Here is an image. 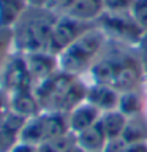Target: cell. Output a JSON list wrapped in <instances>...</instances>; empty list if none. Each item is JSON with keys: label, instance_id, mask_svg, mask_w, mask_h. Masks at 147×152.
Wrapping results in <instances>:
<instances>
[{"label": "cell", "instance_id": "52a82bcc", "mask_svg": "<svg viewBox=\"0 0 147 152\" xmlns=\"http://www.w3.org/2000/svg\"><path fill=\"white\" fill-rule=\"evenodd\" d=\"M142 76H144V71L141 66V60L131 54H123L112 87L117 89L120 94L139 89V86L142 84Z\"/></svg>", "mask_w": 147, "mask_h": 152}, {"label": "cell", "instance_id": "2e32d148", "mask_svg": "<svg viewBox=\"0 0 147 152\" xmlns=\"http://www.w3.org/2000/svg\"><path fill=\"white\" fill-rule=\"evenodd\" d=\"M21 141L28 142L33 146H40L46 141V130H44V119L43 111L33 117H28L21 130Z\"/></svg>", "mask_w": 147, "mask_h": 152}, {"label": "cell", "instance_id": "7c38bea8", "mask_svg": "<svg viewBox=\"0 0 147 152\" xmlns=\"http://www.w3.org/2000/svg\"><path fill=\"white\" fill-rule=\"evenodd\" d=\"M101 117V111L98 108H95L92 103L82 102L73 108L68 113V124H70V132L78 135V133L84 132L85 128L92 127L93 124H97Z\"/></svg>", "mask_w": 147, "mask_h": 152}, {"label": "cell", "instance_id": "603a6c76", "mask_svg": "<svg viewBox=\"0 0 147 152\" xmlns=\"http://www.w3.org/2000/svg\"><path fill=\"white\" fill-rule=\"evenodd\" d=\"M135 0H103L104 11H130Z\"/></svg>", "mask_w": 147, "mask_h": 152}, {"label": "cell", "instance_id": "ac0fdd59", "mask_svg": "<svg viewBox=\"0 0 147 152\" xmlns=\"http://www.w3.org/2000/svg\"><path fill=\"white\" fill-rule=\"evenodd\" d=\"M117 109L127 117H135L144 114V97L139 94V90H128V92H122L120 98H119Z\"/></svg>", "mask_w": 147, "mask_h": 152}, {"label": "cell", "instance_id": "9c48e42d", "mask_svg": "<svg viewBox=\"0 0 147 152\" xmlns=\"http://www.w3.org/2000/svg\"><path fill=\"white\" fill-rule=\"evenodd\" d=\"M120 92L114 89L109 84H100L92 83L87 86V95H85V102L92 103L95 108H98L101 113L117 109Z\"/></svg>", "mask_w": 147, "mask_h": 152}, {"label": "cell", "instance_id": "9a60e30c", "mask_svg": "<svg viewBox=\"0 0 147 152\" xmlns=\"http://www.w3.org/2000/svg\"><path fill=\"white\" fill-rule=\"evenodd\" d=\"M104 11L103 2L100 0H74L65 14H70L79 21L97 22V19Z\"/></svg>", "mask_w": 147, "mask_h": 152}, {"label": "cell", "instance_id": "7a4b0ae2", "mask_svg": "<svg viewBox=\"0 0 147 152\" xmlns=\"http://www.w3.org/2000/svg\"><path fill=\"white\" fill-rule=\"evenodd\" d=\"M57 18L59 14L47 8L27 7V10L11 27L14 51L21 54L47 51Z\"/></svg>", "mask_w": 147, "mask_h": 152}, {"label": "cell", "instance_id": "7402d4cb", "mask_svg": "<svg viewBox=\"0 0 147 152\" xmlns=\"http://www.w3.org/2000/svg\"><path fill=\"white\" fill-rule=\"evenodd\" d=\"M130 13L141 30L147 32V0H135Z\"/></svg>", "mask_w": 147, "mask_h": 152}, {"label": "cell", "instance_id": "277c9868", "mask_svg": "<svg viewBox=\"0 0 147 152\" xmlns=\"http://www.w3.org/2000/svg\"><path fill=\"white\" fill-rule=\"evenodd\" d=\"M95 24L101 27L109 38L136 46L139 45L144 33L130 11H103Z\"/></svg>", "mask_w": 147, "mask_h": 152}, {"label": "cell", "instance_id": "ffe728a7", "mask_svg": "<svg viewBox=\"0 0 147 152\" xmlns=\"http://www.w3.org/2000/svg\"><path fill=\"white\" fill-rule=\"evenodd\" d=\"M122 140L127 144L147 141V119H146V116L141 114V116L128 117V122H127L125 130H123Z\"/></svg>", "mask_w": 147, "mask_h": 152}, {"label": "cell", "instance_id": "6da1fadb", "mask_svg": "<svg viewBox=\"0 0 147 152\" xmlns=\"http://www.w3.org/2000/svg\"><path fill=\"white\" fill-rule=\"evenodd\" d=\"M33 90L43 111L70 113L73 108L85 102L87 84L81 79V76L59 70L47 79L38 83Z\"/></svg>", "mask_w": 147, "mask_h": 152}, {"label": "cell", "instance_id": "e0dca14e", "mask_svg": "<svg viewBox=\"0 0 147 152\" xmlns=\"http://www.w3.org/2000/svg\"><path fill=\"white\" fill-rule=\"evenodd\" d=\"M127 122H128V117L125 114H122L119 109L104 111V113H101V117H100V124H101L108 140L122 138L123 130L127 127Z\"/></svg>", "mask_w": 147, "mask_h": 152}, {"label": "cell", "instance_id": "83f0119b", "mask_svg": "<svg viewBox=\"0 0 147 152\" xmlns=\"http://www.w3.org/2000/svg\"><path fill=\"white\" fill-rule=\"evenodd\" d=\"M28 7H35V8H47L49 0H27Z\"/></svg>", "mask_w": 147, "mask_h": 152}, {"label": "cell", "instance_id": "f1b7e54d", "mask_svg": "<svg viewBox=\"0 0 147 152\" xmlns=\"http://www.w3.org/2000/svg\"><path fill=\"white\" fill-rule=\"evenodd\" d=\"M138 48L141 49V52H147V32L142 33V38L139 41V45H138Z\"/></svg>", "mask_w": 147, "mask_h": 152}, {"label": "cell", "instance_id": "ba28073f", "mask_svg": "<svg viewBox=\"0 0 147 152\" xmlns=\"http://www.w3.org/2000/svg\"><path fill=\"white\" fill-rule=\"evenodd\" d=\"M24 56H25L28 71H30V76L35 86L60 70L57 56L49 51H38V52H30V54H24Z\"/></svg>", "mask_w": 147, "mask_h": 152}, {"label": "cell", "instance_id": "8fae6325", "mask_svg": "<svg viewBox=\"0 0 147 152\" xmlns=\"http://www.w3.org/2000/svg\"><path fill=\"white\" fill-rule=\"evenodd\" d=\"M122 56H123V52H112V54H106V56L100 57L92 65V68L89 70L92 83L112 86L114 78L117 75V70L120 66Z\"/></svg>", "mask_w": 147, "mask_h": 152}, {"label": "cell", "instance_id": "5bb4252c", "mask_svg": "<svg viewBox=\"0 0 147 152\" xmlns=\"http://www.w3.org/2000/svg\"><path fill=\"white\" fill-rule=\"evenodd\" d=\"M106 142H108V136L104 133L100 121L76 135V144L84 152H103L104 147H106Z\"/></svg>", "mask_w": 147, "mask_h": 152}, {"label": "cell", "instance_id": "3957f363", "mask_svg": "<svg viewBox=\"0 0 147 152\" xmlns=\"http://www.w3.org/2000/svg\"><path fill=\"white\" fill-rule=\"evenodd\" d=\"M108 38L106 32L95 24L57 56L59 68L74 76L89 73L92 65L101 57V52H104Z\"/></svg>", "mask_w": 147, "mask_h": 152}, {"label": "cell", "instance_id": "30bf717a", "mask_svg": "<svg viewBox=\"0 0 147 152\" xmlns=\"http://www.w3.org/2000/svg\"><path fill=\"white\" fill-rule=\"evenodd\" d=\"M27 119L9 111L0 121V152H11V149L21 141V130Z\"/></svg>", "mask_w": 147, "mask_h": 152}, {"label": "cell", "instance_id": "f546056e", "mask_svg": "<svg viewBox=\"0 0 147 152\" xmlns=\"http://www.w3.org/2000/svg\"><path fill=\"white\" fill-rule=\"evenodd\" d=\"M141 66H142V71H144V75H147V52H141Z\"/></svg>", "mask_w": 147, "mask_h": 152}, {"label": "cell", "instance_id": "4fadbf2b", "mask_svg": "<svg viewBox=\"0 0 147 152\" xmlns=\"http://www.w3.org/2000/svg\"><path fill=\"white\" fill-rule=\"evenodd\" d=\"M9 109L25 119L33 117L43 111L33 89H24L9 94Z\"/></svg>", "mask_w": 147, "mask_h": 152}, {"label": "cell", "instance_id": "5b68a950", "mask_svg": "<svg viewBox=\"0 0 147 152\" xmlns=\"http://www.w3.org/2000/svg\"><path fill=\"white\" fill-rule=\"evenodd\" d=\"M95 22H85L79 21L70 14H59L51 35L49 41V52L59 56L63 49H66L71 43H74L78 38L85 33L90 27H93Z\"/></svg>", "mask_w": 147, "mask_h": 152}, {"label": "cell", "instance_id": "1f68e13d", "mask_svg": "<svg viewBox=\"0 0 147 152\" xmlns=\"http://www.w3.org/2000/svg\"><path fill=\"white\" fill-rule=\"evenodd\" d=\"M144 113H146V119H147V98L144 100Z\"/></svg>", "mask_w": 147, "mask_h": 152}, {"label": "cell", "instance_id": "d4e9b609", "mask_svg": "<svg viewBox=\"0 0 147 152\" xmlns=\"http://www.w3.org/2000/svg\"><path fill=\"white\" fill-rule=\"evenodd\" d=\"M11 111L9 109V94L0 87V121Z\"/></svg>", "mask_w": 147, "mask_h": 152}, {"label": "cell", "instance_id": "484cf974", "mask_svg": "<svg viewBox=\"0 0 147 152\" xmlns=\"http://www.w3.org/2000/svg\"><path fill=\"white\" fill-rule=\"evenodd\" d=\"M11 152H38V146H33V144H28V142L19 141L17 144L11 149Z\"/></svg>", "mask_w": 147, "mask_h": 152}, {"label": "cell", "instance_id": "4316f807", "mask_svg": "<svg viewBox=\"0 0 147 152\" xmlns=\"http://www.w3.org/2000/svg\"><path fill=\"white\" fill-rule=\"evenodd\" d=\"M125 152H147V141H142V142H133V144H128Z\"/></svg>", "mask_w": 147, "mask_h": 152}, {"label": "cell", "instance_id": "4dcf8cb0", "mask_svg": "<svg viewBox=\"0 0 147 152\" xmlns=\"http://www.w3.org/2000/svg\"><path fill=\"white\" fill-rule=\"evenodd\" d=\"M63 152H84V151L81 149V147H79L78 144H73L71 147H68V149H65Z\"/></svg>", "mask_w": 147, "mask_h": 152}, {"label": "cell", "instance_id": "44dd1931", "mask_svg": "<svg viewBox=\"0 0 147 152\" xmlns=\"http://www.w3.org/2000/svg\"><path fill=\"white\" fill-rule=\"evenodd\" d=\"M14 52V40H13V28L0 26V76L2 71Z\"/></svg>", "mask_w": 147, "mask_h": 152}, {"label": "cell", "instance_id": "cb8c5ba5", "mask_svg": "<svg viewBox=\"0 0 147 152\" xmlns=\"http://www.w3.org/2000/svg\"><path fill=\"white\" fill-rule=\"evenodd\" d=\"M74 0H49V5H47V10L54 11L55 14H65L68 11V8L71 7Z\"/></svg>", "mask_w": 147, "mask_h": 152}, {"label": "cell", "instance_id": "8992f818", "mask_svg": "<svg viewBox=\"0 0 147 152\" xmlns=\"http://www.w3.org/2000/svg\"><path fill=\"white\" fill-rule=\"evenodd\" d=\"M33 86L35 84H33L30 71H28L25 56L14 51L2 71L0 87L7 90L8 94H13L24 89H33Z\"/></svg>", "mask_w": 147, "mask_h": 152}, {"label": "cell", "instance_id": "d6986e66", "mask_svg": "<svg viewBox=\"0 0 147 152\" xmlns=\"http://www.w3.org/2000/svg\"><path fill=\"white\" fill-rule=\"evenodd\" d=\"M27 7V0H0V26L13 27Z\"/></svg>", "mask_w": 147, "mask_h": 152}]
</instances>
